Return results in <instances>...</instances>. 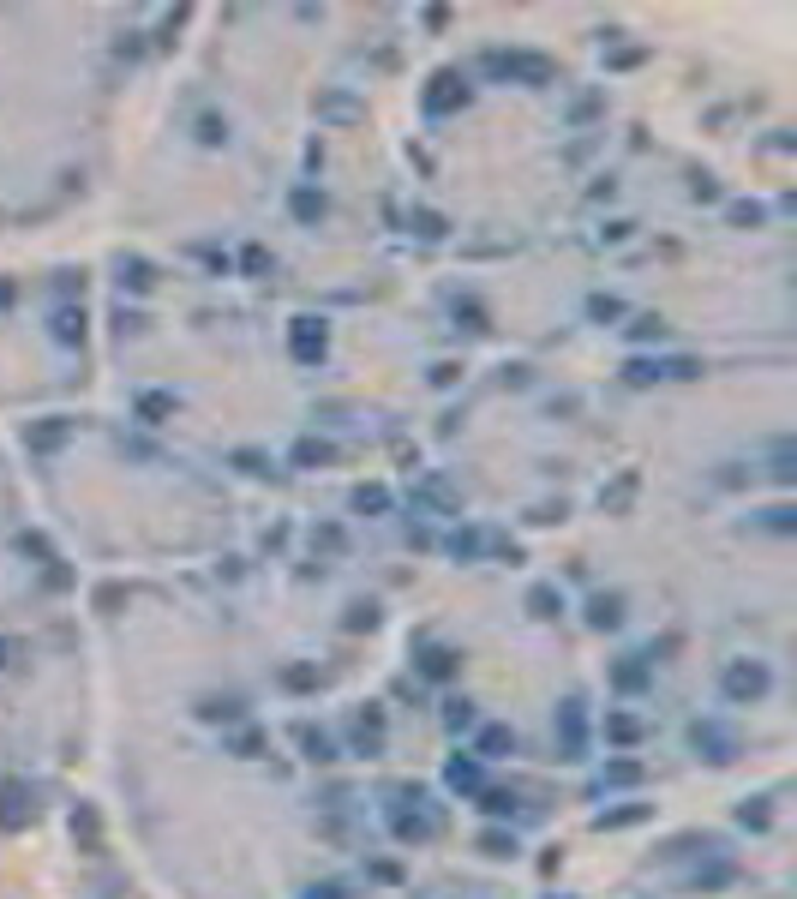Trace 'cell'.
<instances>
[{
    "instance_id": "obj_37",
    "label": "cell",
    "mask_w": 797,
    "mask_h": 899,
    "mask_svg": "<svg viewBox=\"0 0 797 899\" xmlns=\"http://www.w3.org/2000/svg\"><path fill=\"white\" fill-rule=\"evenodd\" d=\"M199 714H204V719H240L246 708H240L234 696H228V701H217V696H210V701H199Z\"/></svg>"
},
{
    "instance_id": "obj_44",
    "label": "cell",
    "mask_w": 797,
    "mask_h": 899,
    "mask_svg": "<svg viewBox=\"0 0 797 899\" xmlns=\"http://www.w3.org/2000/svg\"><path fill=\"white\" fill-rule=\"evenodd\" d=\"M480 810H486V816H510V810H515V798H510V792H486V798H480Z\"/></svg>"
},
{
    "instance_id": "obj_4",
    "label": "cell",
    "mask_w": 797,
    "mask_h": 899,
    "mask_svg": "<svg viewBox=\"0 0 797 899\" xmlns=\"http://www.w3.org/2000/svg\"><path fill=\"white\" fill-rule=\"evenodd\" d=\"M581 749H588V701L564 696L558 701V755H564V762H581Z\"/></svg>"
},
{
    "instance_id": "obj_7",
    "label": "cell",
    "mask_w": 797,
    "mask_h": 899,
    "mask_svg": "<svg viewBox=\"0 0 797 899\" xmlns=\"http://www.w3.org/2000/svg\"><path fill=\"white\" fill-rule=\"evenodd\" d=\"M414 504L432 510V516H462V492L444 480V474H420L414 480Z\"/></svg>"
},
{
    "instance_id": "obj_53",
    "label": "cell",
    "mask_w": 797,
    "mask_h": 899,
    "mask_svg": "<svg viewBox=\"0 0 797 899\" xmlns=\"http://www.w3.org/2000/svg\"><path fill=\"white\" fill-rule=\"evenodd\" d=\"M300 899H342V887H336V882H324V887H306Z\"/></svg>"
},
{
    "instance_id": "obj_3",
    "label": "cell",
    "mask_w": 797,
    "mask_h": 899,
    "mask_svg": "<svg viewBox=\"0 0 797 899\" xmlns=\"http://www.w3.org/2000/svg\"><path fill=\"white\" fill-rule=\"evenodd\" d=\"M690 744H696V755H708L714 767H726V762H737V755H744L737 732H731V726H719V719H696V726H690Z\"/></svg>"
},
{
    "instance_id": "obj_9",
    "label": "cell",
    "mask_w": 797,
    "mask_h": 899,
    "mask_svg": "<svg viewBox=\"0 0 797 899\" xmlns=\"http://www.w3.org/2000/svg\"><path fill=\"white\" fill-rule=\"evenodd\" d=\"M36 816V792L24 780H0V828H24Z\"/></svg>"
},
{
    "instance_id": "obj_38",
    "label": "cell",
    "mask_w": 797,
    "mask_h": 899,
    "mask_svg": "<svg viewBox=\"0 0 797 899\" xmlns=\"http://www.w3.org/2000/svg\"><path fill=\"white\" fill-rule=\"evenodd\" d=\"M630 492H635V474H624L612 492H599V504H606V510H624V504H630Z\"/></svg>"
},
{
    "instance_id": "obj_54",
    "label": "cell",
    "mask_w": 797,
    "mask_h": 899,
    "mask_svg": "<svg viewBox=\"0 0 797 899\" xmlns=\"http://www.w3.org/2000/svg\"><path fill=\"white\" fill-rule=\"evenodd\" d=\"M6 660H13V642H6V635H0V666H6Z\"/></svg>"
},
{
    "instance_id": "obj_8",
    "label": "cell",
    "mask_w": 797,
    "mask_h": 899,
    "mask_svg": "<svg viewBox=\"0 0 797 899\" xmlns=\"http://www.w3.org/2000/svg\"><path fill=\"white\" fill-rule=\"evenodd\" d=\"M288 348H294L300 366H318V360H324V348H330V336H324V324H318V318H294Z\"/></svg>"
},
{
    "instance_id": "obj_27",
    "label": "cell",
    "mask_w": 797,
    "mask_h": 899,
    "mask_svg": "<svg viewBox=\"0 0 797 899\" xmlns=\"http://www.w3.org/2000/svg\"><path fill=\"white\" fill-rule=\"evenodd\" d=\"M354 510H360V516H384V510H390V492H384V486H354Z\"/></svg>"
},
{
    "instance_id": "obj_39",
    "label": "cell",
    "mask_w": 797,
    "mask_h": 899,
    "mask_svg": "<svg viewBox=\"0 0 797 899\" xmlns=\"http://www.w3.org/2000/svg\"><path fill=\"white\" fill-rule=\"evenodd\" d=\"M240 270H246V276H270V252L264 246H246V252H240Z\"/></svg>"
},
{
    "instance_id": "obj_31",
    "label": "cell",
    "mask_w": 797,
    "mask_h": 899,
    "mask_svg": "<svg viewBox=\"0 0 797 899\" xmlns=\"http://www.w3.org/2000/svg\"><path fill=\"white\" fill-rule=\"evenodd\" d=\"M612 683H617V690H648V666H642V660H617Z\"/></svg>"
},
{
    "instance_id": "obj_2",
    "label": "cell",
    "mask_w": 797,
    "mask_h": 899,
    "mask_svg": "<svg viewBox=\"0 0 797 899\" xmlns=\"http://www.w3.org/2000/svg\"><path fill=\"white\" fill-rule=\"evenodd\" d=\"M719 690H726V701L749 708V701H762L767 690H774V672H767L762 660H731V666L719 672Z\"/></svg>"
},
{
    "instance_id": "obj_10",
    "label": "cell",
    "mask_w": 797,
    "mask_h": 899,
    "mask_svg": "<svg viewBox=\"0 0 797 899\" xmlns=\"http://www.w3.org/2000/svg\"><path fill=\"white\" fill-rule=\"evenodd\" d=\"M414 660H420V678H438V683L462 672V653H456V648H444V642H426V648H420Z\"/></svg>"
},
{
    "instance_id": "obj_20",
    "label": "cell",
    "mask_w": 797,
    "mask_h": 899,
    "mask_svg": "<svg viewBox=\"0 0 797 899\" xmlns=\"http://www.w3.org/2000/svg\"><path fill=\"white\" fill-rule=\"evenodd\" d=\"M300 749H306V762H336V744H330V732H318V726H300Z\"/></svg>"
},
{
    "instance_id": "obj_24",
    "label": "cell",
    "mask_w": 797,
    "mask_h": 899,
    "mask_svg": "<svg viewBox=\"0 0 797 899\" xmlns=\"http://www.w3.org/2000/svg\"><path fill=\"white\" fill-rule=\"evenodd\" d=\"M528 612H533V617H558V612H564V594H558L551 582H540V588L528 594Z\"/></svg>"
},
{
    "instance_id": "obj_21",
    "label": "cell",
    "mask_w": 797,
    "mask_h": 899,
    "mask_svg": "<svg viewBox=\"0 0 797 899\" xmlns=\"http://www.w3.org/2000/svg\"><path fill=\"white\" fill-rule=\"evenodd\" d=\"M72 438V420H42V426H31V450H60Z\"/></svg>"
},
{
    "instance_id": "obj_16",
    "label": "cell",
    "mask_w": 797,
    "mask_h": 899,
    "mask_svg": "<svg viewBox=\"0 0 797 899\" xmlns=\"http://www.w3.org/2000/svg\"><path fill=\"white\" fill-rule=\"evenodd\" d=\"M767 474H774L780 486L797 480V444L792 438H774V450H767Z\"/></svg>"
},
{
    "instance_id": "obj_17",
    "label": "cell",
    "mask_w": 797,
    "mask_h": 899,
    "mask_svg": "<svg viewBox=\"0 0 797 899\" xmlns=\"http://www.w3.org/2000/svg\"><path fill=\"white\" fill-rule=\"evenodd\" d=\"M588 624H594V630H617V624H624V599L617 594H594L588 599Z\"/></svg>"
},
{
    "instance_id": "obj_19",
    "label": "cell",
    "mask_w": 797,
    "mask_h": 899,
    "mask_svg": "<svg viewBox=\"0 0 797 899\" xmlns=\"http://www.w3.org/2000/svg\"><path fill=\"white\" fill-rule=\"evenodd\" d=\"M318 115H324V120H336V126H354V120H360L366 108H360L354 97H318Z\"/></svg>"
},
{
    "instance_id": "obj_23",
    "label": "cell",
    "mask_w": 797,
    "mask_h": 899,
    "mask_svg": "<svg viewBox=\"0 0 797 899\" xmlns=\"http://www.w3.org/2000/svg\"><path fill=\"white\" fill-rule=\"evenodd\" d=\"M444 780L456 785V792H480V755H456Z\"/></svg>"
},
{
    "instance_id": "obj_12",
    "label": "cell",
    "mask_w": 797,
    "mask_h": 899,
    "mask_svg": "<svg viewBox=\"0 0 797 899\" xmlns=\"http://www.w3.org/2000/svg\"><path fill=\"white\" fill-rule=\"evenodd\" d=\"M354 749H360V755H384V714L378 708H360V714H354Z\"/></svg>"
},
{
    "instance_id": "obj_30",
    "label": "cell",
    "mask_w": 797,
    "mask_h": 899,
    "mask_svg": "<svg viewBox=\"0 0 797 899\" xmlns=\"http://www.w3.org/2000/svg\"><path fill=\"white\" fill-rule=\"evenodd\" d=\"M408 228H414L420 240H444V234H449V222L438 217V210H414V217H408Z\"/></svg>"
},
{
    "instance_id": "obj_40",
    "label": "cell",
    "mask_w": 797,
    "mask_h": 899,
    "mask_svg": "<svg viewBox=\"0 0 797 899\" xmlns=\"http://www.w3.org/2000/svg\"><path fill=\"white\" fill-rule=\"evenodd\" d=\"M726 217H731V228H755V222H762V204H726Z\"/></svg>"
},
{
    "instance_id": "obj_11",
    "label": "cell",
    "mask_w": 797,
    "mask_h": 899,
    "mask_svg": "<svg viewBox=\"0 0 797 899\" xmlns=\"http://www.w3.org/2000/svg\"><path fill=\"white\" fill-rule=\"evenodd\" d=\"M324 210H330V204H324V192H318V186H294V192H288V217H294L300 228H318V222H324Z\"/></svg>"
},
{
    "instance_id": "obj_6",
    "label": "cell",
    "mask_w": 797,
    "mask_h": 899,
    "mask_svg": "<svg viewBox=\"0 0 797 899\" xmlns=\"http://www.w3.org/2000/svg\"><path fill=\"white\" fill-rule=\"evenodd\" d=\"M420 102H426V115H432V120L456 115V108H462V102H468V79H462V72H456V67L432 72V84H426V97H420Z\"/></svg>"
},
{
    "instance_id": "obj_22",
    "label": "cell",
    "mask_w": 797,
    "mask_h": 899,
    "mask_svg": "<svg viewBox=\"0 0 797 899\" xmlns=\"http://www.w3.org/2000/svg\"><path fill=\"white\" fill-rule=\"evenodd\" d=\"M336 462V444H324V438H300L294 444V468H324Z\"/></svg>"
},
{
    "instance_id": "obj_13",
    "label": "cell",
    "mask_w": 797,
    "mask_h": 899,
    "mask_svg": "<svg viewBox=\"0 0 797 899\" xmlns=\"http://www.w3.org/2000/svg\"><path fill=\"white\" fill-rule=\"evenodd\" d=\"M486 546H492V540H486L480 528H456V533L444 540V551L456 558V564H480V558H486Z\"/></svg>"
},
{
    "instance_id": "obj_32",
    "label": "cell",
    "mask_w": 797,
    "mask_h": 899,
    "mask_svg": "<svg viewBox=\"0 0 797 899\" xmlns=\"http://www.w3.org/2000/svg\"><path fill=\"white\" fill-rule=\"evenodd\" d=\"M480 851H486V857H515V833L486 828V833H480Z\"/></svg>"
},
{
    "instance_id": "obj_14",
    "label": "cell",
    "mask_w": 797,
    "mask_h": 899,
    "mask_svg": "<svg viewBox=\"0 0 797 899\" xmlns=\"http://www.w3.org/2000/svg\"><path fill=\"white\" fill-rule=\"evenodd\" d=\"M474 755H480V762L515 755V732H510V726H480V737H474Z\"/></svg>"
},
{
    "instance_id": "obj_15",
    "label": "cell",
    "mask_w": 797,
    "mask_h": 899,
    "mask_svg": "<svg viewBox=\"0 0 797 899\" xmlns=\"http://www.w3.org/2000/svg\"><path fill=\"white\" fill-rule=\"evenodd\" d=\"M731 876H737V869H731V864H726V851H719V857H708V864H696V869H690V887L714 894V887H726Z\"/></svg>"
},
{
    "instance_id": "obj_28",
    "label": "cell",
    "mask_w": 797,
    "mask_h": 899,
    "mask_svg": "<svg viewBox=\"0 0 797 899\" xmlns=\"http://www.w3.org/2000/svg\"><path fill=\"white\" fill-rule=\"evenodd\" d=\"M138 414H144L150 426H162V420L174 414V396H162V390H144V396H138Z\"/></svg>"
},
{
    "instance_id": "obj_33",
    "label": "cell",
    "mask_w": 797,
    "mask_h": 899,
    "mask_svg": "<svg viewBox=\"0 0 797 899\" xmlns=\"http://www.w3.org/2000/svg\"><path fill=\"white\" fill-rule=\"evenodd\" d=\"M642 816H648L642 803H624V810H599L594 828H630V821H642Z\"/></svg>"
},
{
    "instance_id": "obj_36",
    "label": "cell",
    "mask_w": 797,
    "mask_h": 899,
    "mask_svg": "<svg viewBox=\"0 0 797 899\" xmlns=\"http://www.w3.org/2000/svg\"><path fill=\"white\" fill-rule=\"evenodd\" d=\"M283 683L306 696V690H318V666H283Z\"/></svg>"
},
{
    "instance_id": "obj_50",
    "label": "cell",
    "mask_w": 797,
    "mask_h": 899,
    "mask_svg": "<svg viewBox=\"0 0 797 899\" xmlns=\"http://www.w3.org/2000/svg\"><path fill=\"white\" fill-rule=\"evenodd\" d=\"M660 330H665L660 318H635V324H630V336H642V342H648V336H660Z\"/></svg>"
},
{
    "instance_id": "obj_1",
    "label": "cell",
    "mask_w": 797,
    "mask_h": 899,
    "mask_svg": "<svg viewBox=\"0 0 797 899\" xmlns=\"http://www.w3.org/2000/svg\"><path fill=\"white\" fill-rule=\"evenodd\" d=\"M480 72L486 79H498V84H528V90L558 84V67H551L546 54H533V49H486Z\"/></svg>"
},
{
    "instance_id": "obj_51",
    "label": "cell",
    "mask_w": 797,
    "mask_h": 899,
    "mask_svg": "<svg viewBox=\"0 0 797 899\" xmlns=\"http://www.w3.org/2000/svg\"><path fill=\"white\" fill-rule=\"evenodd\" d=\"M234 749H240V755H258V749H264V737H258V732H240V737H234Z\"/></svg>"
},
{
    "instance_id": "obj_45",
    "label": "cell",
    "mask_w": 797,
    "mask_h": 899,
    "mask_svg": "<svg viewBox=\"0 0 797 899\" xmlns=\"http://www.w3.org/2000/svg\"><path fill=\"white\" fill-rule=\"evenodd\" d=\"M456 318H462L468 330H486V312L474 306V300H456Z\"/></svg>"
},
{
    "instance_id": "obj_18",
    "label": "cell",
    "mask_w": 797,
    "mask_h": 899,
    "mask_svg": "<svg viewBox=\"0 0 797 899\" xmlns=\"http://www.w3.org/2000/svg\"><path fill=\"white\" fill-rule=\"evenodd\" d=\"M54 342H84V306H54Z\"/></svg>"
},
{
    "instance_id": "obj_29",
    "label": "cell",
    "mask_w": 797,
    "mask_h": 899,
    "mask_svg": "<svg viewBox=\"0 0 797 899\" xmlns=\"http://www.w3.org/2000/svg\"><path fill=\"white\" fill-rule=\"evenodd\" d=\"M150 283H156V270H150L144 258H126V264H120V288H133V294H144Z\"/></svg>"
},
{
    "instance_id": "obj_43",
    "label": "cell",
    "mask_w": 797,
    "mask_h": 899,
    "mask_svg": "<svg viewBox=\"0 0 797 899\" xmlns=\"http://www.w3.org/2000/svg\"><path fill=\"white\" fill-rule=\"evenodd\" d=\"M624 378H630V384H653V378H660V360H630Z\"/></svg>"
},
{
    "instance_id": "obj_52",
    "label": "cell",
    "mask_w": 797,
    "mask_h": 899,
    "mask_svg": "<svg viewBox=\"0 0 797 899\" xmlns=\"http://www.w3.org/2000/svg\"><path fill=\"white\" fill-rule=\"evenodd\" d=\"M696 199H719V186H714V174H696V186H690Z\"/></svg>"
},
{
    "instance_id": "obj_34",
    "label": "cell",
    "mask_w": 797,
    "mask_h": 899,
    "mask_svg": "<svg viewBox=\"0 0 797 899\" xmlns=\"http://www.w3.org/2000/svg\"><path fill=\"white\" fill-rule=\"evenodd\" d=\"M234 468H240V474H252V480H270V474H276V468H270V456H258V450H240V456H234Z\"/></svg>"
},
{
    "instance_id": "obj_47",
    "label": "cell",
    "mask_w": 797,
    "mask_h": 899,
    "mask_svg": "<svg viewBox=\"0 0 797 899\" xmlns=\"http://www.w3.org/2000/svg\"><path fill=\"white\" fill-rule=\"evenodd\" d=\"M762 528L785 533V528H792V510H785V504H774V510H762Z\"/></svg>"
},
{
    "instance_id": "obj_48",
    "label": "cell",
    "mask_w": 797,
    "mask_h": 899,
    "mask_svg": "<svg viewBox=\"0 0 797 899\" xmlns=\"http://www.w3.org/2000/svg\"><path fill=\"white\" fill-rule=\"evenodd\" d=\"M767 821H774V816H767V798L744 803V828H767Z\"/></svg>"
},
{
    "instance_id": "obj_42",
    "label": "cell",
    "mask_w": 797,
    "mask_h": 899,
    "mask_svg": "<svg viewBox=\"0 0 797 899\" xmlns=\"http://www.w3.org/2000/svg\"><path fill=\"white\" fill-rule=\"evenodd\" d=\"M588 312H594L599 324H606V318H624V300H612V294H594V300H588Z\"/></svg>"
},
{
    "instance_id": "obj_25",
    "label": "cell",
    "mask_w": 797,
    "mask_h": 899,
    "mask_svg": "<svg viewBox=\"0 0 797 899\" xmlns=\"http://www.w3.org/2000/svg\"><path fill=\"white\" fill-rule=\"evenodd\" d=\"M606 737H612V744H642V719L635 714H606Z\"/></svg>"
},
{
    "instance_id": "obj_41",
    "label": "cell",
    "mask_w": 797,
    "mask_h": 899,
    "mask_svg": "<svg viewBox=\"0 0 797 899\" xmlns=\"http://www.w3.org/2000/svg\"><path fill=\"white\" fill-rule=\"evenodd\" d=\"M372 624H378V606H372V599L348 606V630H372Z\"/></svg>"
},
{
    "instance_id": "obj_26",
    "label": "cell",
    "mask_w": 797,
    "mask_h": 899,
    "mask_svg": "<svg viewBox=\"0 0 797 899\" xmlns=\"http://www.w3.org/2000/svg\"><path fill=\"white\" fill-rule=\"evenodd\" d=\"M606 785H642V762H606L599 767V792Z\"/></svg>"
},
{
    "instance_id": "obj_35",
    "label": "cell",
    "mask_w": 797,
    "mask_h": 899,
    "mask_svg": "<svg viewBox=\"0 0 797 899\" xmlns=\"http://www.w3.org/2000/svg\"><path fill=\"white\" fill-rule=\"evenodd\" d=\"M444 726L449 732H474V701H444Z\"/></svg>"
},
{
    "instance_id": "obj_49",
    "label": "cell",
    "mask_w": 797,
    "mask_h": 899,
    "mask_svg": "<svg viewBox=\"0 0 797 899\" xmlns=\"http://www.w3.org/2000/svg\"><path fill=\"white\" fill-rule=\"evenodd\" d=\"M199 138H204V144H222V138H228V126H222V120H199Z\"/></svg>"
},
{
    "instance_id": "obj_46",
    "label": "cell",
    "mask_w": 797,
    "mask_h": 899,
    "mask_svg": "<svg viewBox=\"0 0 797 899\" xmlns=\"http://www.w3.org/2000/svg\"><path fill=\"white\" fill-rule=\"evenodd\" d=\"M312 540H318L324 551H342V546H348V533H342V528H330V522H324V528H318Z\"/></svg>"
},
{
    "instance_id": "obj_5",
    "label": "cell",
    "mask_w": 797,
    "mask_h": 899,
    "mask_svg": "<svg viewBox=\"0 0 797 899\" xmlns=\"http://www.w3.org/2000/svg\"><path fill=\"white\" fill-rule=\"evenodd\" d=\"M408 803H414V810H396V816H390V828H396V839H408V846H414V839H438V828H444V816H438L432 803L420 798V792H408Z\"/></svg>"
}]
</instances>
